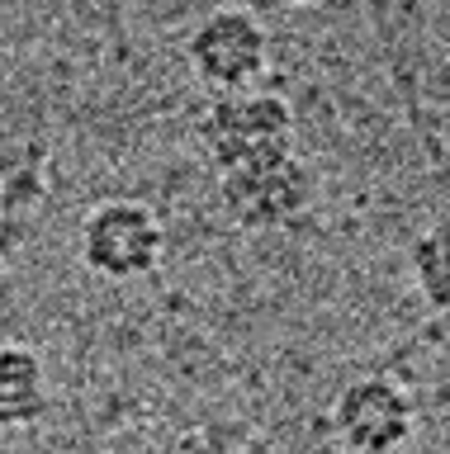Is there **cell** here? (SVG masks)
Segmentation results:
<instances>
[{
    "instance_id": "cell-4",
    "label": "cell",
    "mask_w": 450,
    "mask_h": 454,
    "mask_svg": "<svg viewBox=\"0 0 450 454\" xmlns=\"http://www.w3.org/2000/svg\"><path fill=\"white\" fill-rule=\"evenodd\" d=\"M186 57H190V71L214 95H233V90H251L265 76L271 38H265V24L251 10L218 5L194 24Z\"/></svg>"
},
{
    "instance_id": "cell-3",
    "label": "cell",
    "mask_w": 450,
    "mask_h": 454,
    "mask_svg": "<svg viewBox=\"0 0 450 454\" xmlns=\"http://www.w3.org/2000/svg\"><path fill=\"white\" fill-rule=\"evenodd\" d=\"M76 251L81 265L95 270L100 279H143L162 261L166 232L157 213L138 199H100L81 218Z\"/></svg>"
},
{
    "instance_id": "cell-8",
    "label": "cell",
    "mask_w": 450,
    "mask_h": 454,
    "mask_svg": "<svg viewBox=\"0 0 450 454\" xmlns=\"http://www.w3.org/2000/svg\"><path fill=\"white\" fill-rule=\"evenodd\" d=\"M407 265H413V284L422 303H431L436 312H450V218H436L431 227H422V237L407 251Z\"/></svg>"
},
{
    "instance_id": "cell-7",
    "label": "cell",
    "mask_w": 450,
    "mask_h": 454,
    "mask_svg": "<svg viewBox=\"0 0 450 454\" xmlns=\"http://www.w3.org/2000/svg\"><path fill=\"white\" fill-rule=\"evenodd\" d=\"M48 199L43 142H0V218H24Z\"/></svg>"
},
{
    "instance_id": "cell-9",
    "label": "cell",
    "mask_w": 450,
    "mask_h": 454,
    "mask_svg": "<svg viewBox=\"0 0 450 454\" xmlns=\"http://www.w3.org/2000/svg\"><path fill=\"white\" fill-rule=\"evenodd\" d=\"M180 454H275V450L257 426L233 421V417H214V421H200L180 440Z\"/></svg>"
},
{
    "instance_id": "cell-10",
    "label": "cell",
    "mask_w": 450,
    "mask_h": 454,
    "mask_svg": "<svg viewBox=\"0 0 450 454\" xmlns=\"http://www.w3.org/2000/svg\"><path fill=\"white\" fill-rule=\"evenodd\" d=\"M280 5H294V10H308V5H322V0H280Z\"/></svg>"
},
{
    "instance_id": "cell-1",
    "label": "cell",
    "mask_w": 450,
    "mask_h": 454,
    "mask_svg": "<svg viewBox=\"0 0 450 454\" xmlns=\"http://www.w3.org/2000/svg\"><path fill=\"white\" fill-rule=\"evenodd\" d=\"M313 190H318V176L299 156V147L257 156V161L233 166L218 176V204L247 232L294 227L308 213V204H313Z\"/></svg>"
},
{
    "instance_id": "cell-2",
    "label": "cell",
    "mask_w": 450,
    "mask_h": 454,
    "mask_svg": "<svg viewBox=\"0 0 450 454\" xmlns=\"http://www.w3.org/2000/svg\"><path fill=\"white\" fill-rule=\"evenodd\" d=\"M194 137L214 166V176L233 166H247L257 156L294 147V109L275 90H233L214 95L194 123Z\"/></svg>"
},
{
    "instance_id": "cell-5",
    "label": "cell",
    "mask_w": 450,
    "mask_h": 454,
    "mask_svg": "<svg viewBox=\"0 0 450 454\" xmlns=\"http://www.w3.org/2000/svg\"><path fill=\"white\" fill-rule=\"evenodd\" d=\"M413 397L389 374L351 379L332 403V431L351 454H393L413 435Z\"/></svg>"
},
{
    "instance_id": "cell-6",
    "label": "cell",
    "mask_w": 450,
    "mask_h": 454,
    "mask_svg": "<svg viewBox=\"0 0 450 454\" xmlns=\"http://www.w3.org/2000/svg\"><path fill=\"white\" fill-rule=\"evenodd\" d=\"M48 411V369L29 346H0V431L34 426Z\"/></svg>"
}]
</instances>
